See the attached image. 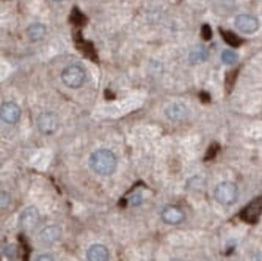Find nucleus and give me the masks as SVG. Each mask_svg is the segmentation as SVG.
<instances>
[{"label":"nucleus","instance_id":"1","mask_svg":"<svg viewBox=\"0 0 262 261\" xmlns=\"http://www.w3.org/2000/svg\"><path fill=\"white\" fill-rule=\"evenodd\" d=\"M91 168L99 176H110L116 170V156L110 150H97L90 157Z\"/></svg>","mask_w":262,"mask_h":261},{"label":"nucleus","instance_id":"2","mask_svg":"<svg viewBox=\"0 0 262 261\" xmlns=\"http://www.w3.org/2000/svg\"><path fill=\"white\" fill-rule=\"evenodd\" d=\"M215 199L224 206H231L238 200V189L233 183L225 182L216 186L214 191Z\"/></svg>","mask_w":262,"mask_h":261},{"label":"nucleus","instance_id":"3","mask_svg":"<svg viewBox=\"0 0 262 261\" xmlns=\"http://www.w3.org/2000/svg\"><path fill=\"white\" fill-rule=\"evenodd\" d=\"M86 78V73L81 66L72 64L68 66L63 70L62 73V80L66 86L70 87V89H78L83 83Z\"/></svg>","mask_w":262,"mask_h":261},{"label":"nucleus","instance_id":"4","mask_svg":"<svg viewBox=\"0 0 262 261\" xmlns=\"http://www.w3.org/2000/svg\"><path fill=\"white\" fill-rule=\"evenodd\" d=\"M36 123H38L39 130L43 135H53L58 128L59 120L55 113L46 112L40 114Z\"/></svg>","mask_w":262,"mask_h":261},{"label":"nucleus","instance_id":"5","mask_svg":"<svg viewBox=\"0 0 262 261\" xmlns=\"http://www.w3.org/2000/svg\"><path fill=\"white\" fill-rule=\"evenodd\" d=\"M40 223V214L39 210L35 207H28L23 210L21 216H19L18 224L19 227L26 231L33 230L39 225Z\"/></svg>","mask_w":262,"mask_h":261},{"label":"nucleus","instance_id":"6","mask_svg":"<svg viewBox=\"0 0 262 261\" xmlns=\"http://www.w3.org/2000/svg\"><path fill=\"white\" fill-rule=\"evenodd\" d=\"M262 213V196L250 202L245 208L242 210L241 217L244 222L249 224H255L258 220Z\"/></svg>","mask_w":262,"mask_h":261},{"label":"nucleus","instance_id":"7","mask_svg":"<svg viewBox=\"0 0 262 261\" xmlns=\"http://www.w3.org/2000/svg\"><path fill=\"white\" fill-rule=\"evenodd\" d=\"M0 116H2L3 121L12 125V123L17 122L21 118V109L16 103H4L2 105V109H0Z\"/></svg>","mask_w":262,"mask_h":261},{"label":"nucleus","instance_id":"8","mask_svg":"<svg viewBox=\"0 0 262 261\" xmlns=\"http://www.w3.org/2000/svg\"><path fill=\"white\" fill-rule=\"evenodd\" d=\"M236 27L244 34H253L258 29V21L254 16L239 15L236 18Z\"/></svg>","mask_w":262,"mask_h":261},{"label":"nucleus","instance_id":"9","mask_svg":"<svg viewBox=\"0 0 262 261\" xmlns=\"http://www.w3.org/2000/svg\"><path fill=\"white\" fill-rule=\"evenodd\" d=\"M161 216H162L163 222L169 225H178V224L183 223L185 219L184 212L177 206H167L162 210Z\"/></svg>","mask_w":262,"mask_h":261},{"label":"nucleus","instance_id":"10","mask_svg":"<svg viewBox=\"0 0 262 261\" xmlns=\"http://www.w3.org/2000/svg\"><path fill=\"white\" fill-rule=\"evenodd\" d=\"M89 261H109V250L103 244H93L87 250Z\"/></svg>","mask_w":262,"mask_h":261},{"label":"nucleus","instance_id":"11","mask_svg":"<svg viewBox=\"0 0 262 261\" xmlns=\"http://www.w3.org/2000/svg\"><path fill=\"white\" fill-rule=\"evenodd\" d=\"M166 115L172 121H183L187 116V108L180 103H174L166 109Z\"/></svg>","mask_w":262,"mask_h":261},{"label":"nucleus","instance_id":"12","mask_svg":"<svg viewBox=\"0 0 262 261\" xmlns=\"http://www.w3.org/2000/svg\"><path fill=\"white\" fill-rule=\"evenodd\" d=\"M60 233H62V231H60L58 226L56 225L48 226L41 231V233H40V238H41L43 243L51 244V243H55L56 241H58L60 238Z\"/></svg>","mask_w":262,"mask_h":261},{"label":"nucleus","instance_id":"13","mask_svg":"<svg viewBox=\"0 0 262 261\" xmlns=\"http://www.w3.org/2000/svg\"><path fill=\"white\" fill-rule=\"evenodd\" d=\"M27 34L32 41H39L46 34V27L41 23H35V25L29 26V28L27 29Z\"/></svg>","mask_w":262,"mask_h":261},{"label":"nucleus","instance_id":"14","mask_svg":"<svg viewBox=\"0 0 262 261\" xmlns=\"http://www.w3.org/2000/svg\"><path fill=\"white\" fill-rule=\"evenodd\" d=\"M189 59L192 64H198V63L206 62L208 59V51L203 48V46H197V48H194L192 51L190 52Z\"/></svg>","mask_w":262,"mask_h":261},{"label":"nucleus","instance_id":"15","mask_svg":"<svg viewBox=\"0 0 262 261\" xmlns=\"http://www.w3.org/2000/svg\"><path fill=\"white\" fill-rule=\"evenodd\" d=\"M220 32H221V34H223V36H224V39H225V41H226L228 45H231V46H234V48H237L238 45H239V44L242 42V40L238 38V36H236L233 34V33H231V32H225V31H223V29H220Z\"/></svg>","mask_w":262,"mask_h":261},{"label":"nucleus","instance_id":"16","mask_svg":"<svg viewBox=\"0 0 262 261\" xmlns=\"http://www.w3.org/2000/svg\"><path fill=\"white\" fill-rule=\"evenodd\" d=\"M221 59H223V62L226 63V64L232 66L238 61V56L236 52L231 51V50H226V51H224L223 55H221Z\"/></svg>","mask_w":262,"mask_h":261},{"label":"nucleus","instance_id":"17","mask_svg":"<svg viewBox=\"0 0 262 261\" xmlns=\"http://www.w3.org/2000/svg\"><path fill=\"white\" fill-rule=\"evenodd\" d=\"M202 35H203V38L206 39V40H209L210 38H211V31H210V28H209V26H203V28H202Z\"/></svg>","mask_w":262,"mask_h":261},{"label":"nucleus","instance_id":"18","mask_svg":"<svg viewBox=\"0 0 262 261\" xmlns=\"http://www.w3.org/2000/svg\"><path fill=\"white\" fill-rule=\"evenodd\" d=\"M35 261H53V257L51 255H48V254H42Z\"/></svg>","mask_w":262,"mask_h":261},{"label":"nucleus","instance_id":"19","mask_svg":"<svg viewBox=\"0 0 262 261\" xmlns=\"http://www.w3.org/2000/svg\"><path fill=\"white\" fill-rule=\"evenodd\" d=\"M217 151V146L216 145H213L211 148L209 149V151H208V159H210V157H214L215 153Z\"/></svg>","mask_w":262,"mask_h":261},{"label":"nucleus","instance_id":"20","mask_svg":"<svg viewBox=\"0 0 262 261\" xmlns=\"http://www.w3.org/2000/svg\"><path fill=\"white\" fill-rule=\"evenodd\" d=\"M130 202H132L134 206H138V205H139V203H140V202H142V199H140V197H139V196H134V197H133V199H132V200H130Z\"/></svg>","mask_w":262,"mask_h":261},{"label":"nucleus","instance_id":"21","mask_svg":"<svg viewBox=\"0 0 262 261\" xmlns=\"http://www.w3.org/2000/svg\"><path fill=\"white\" fill-rule=\"evenodd\" d=\"M253 261H262V253H260V254H256V255L254 256Z\"/></svg>","mask_w":262,"mask_h":261},{"label":"nucleus","instance_id":"22","mask_svg":"<svg viewBox=\"0 0 262 261\" xmlns=\"http://www.w3.org/2000/svg\"><path fill=\"white\" fill-rule=\"evenodd\" d=\"M55 2H62V0H55Z\"/></svg>","mask_w":262,"mask_h":261}]
</instances>
